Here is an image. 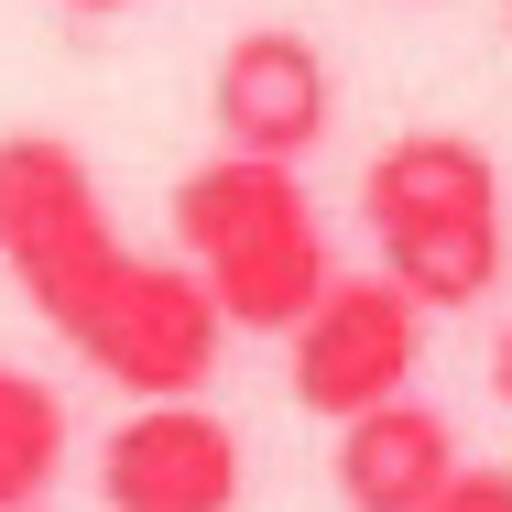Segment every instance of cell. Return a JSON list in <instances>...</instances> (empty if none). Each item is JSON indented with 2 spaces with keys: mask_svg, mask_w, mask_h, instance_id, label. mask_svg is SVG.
I'll use <instances>...</instances> for the list:
<instances>
[{
  "mask_svg": "<svg viewBox=\"0 0 512 512\" xmlns=\"http://www.w3.org/2000/svg\"><path fill=\"white\" fill-rule=\"evenodd\" d=\"M0 262L99 382L142 393V404L207 393L229 316L197 284V262H153L109 229V197L77 142L0 131Z\"/></svg>",
  "mask_w": 512,
  "mask_h": 512,
  "instance_id": "obj_1",
  "label": "cell"
},
{
  "mask_svg": "<svg viewBox=\"0 0 512 512\" xmlns=\"http://www.w3.org/2000/svg\"><path fill=\"white\" fill-rule=\"evenodd\" d=\"M175 251L197 262V284L218 295V316L229 327H262V338H284L316 306V284L338 273L306 186H295V164H273V153H218V164H197L175 186Z\"/></svg>",
  "mask_w": 512,
  "mask_h": 512,
  "instance_id": "obj_2",
  "label": "cell"
},
{
  "mask_svg": "<svg viewBox=\"0 0 512 512\" xmlns=\"http://www.w3.org/2000/svg\"><path fill=\"white\" fill-rule=\"evenodd\" d=\"M360 218L414 306H480L502 284V164L469 131H404L393 153H371Z\"/></svg>",
  "mask_w": 512,
  "mask_h": 512,
  "instance_id": "obj_3",
  "label": "cell"
},
{
  "mask_svg": "<svg viewBox=\"0 0 512 512\" xmlns=\"http://www.w3.org/2000/svg\"><path fill=\"white\" fill-rule=\"evenodd\" d=\"M295 338V404L306 414H360L382 393H404L414 360H425V306H414L393 273H327L316 306L284 327Z\"/></svg>",
  "mask_w": 512,
  "mask_h": 512,
  "instance_id": "obj_4",
  "label": "cell"
},
{
  "mask_svg": "<svg viewBox=\"0 0 512 512\" xmlns=\"http://www.w3.org/2000/svg\"><path fill=\"white\" fill-rule=\"evenodd\" d=\"M99 502L109 512H240V436L229 414L186 404H131L99 447Z\"/></svg>",
  "mask_w": 512,
  "mask_h": 512,
  "instance_id": "obj_5",
  "label": "cell"
},
{
  "mask_svg": "<svg viewBox=\"0 0 512 512\" xmlns=\"http://www.w3.org/2000/svg\"><path fill=\"white\" fill-rule=\"evenodd\" d=\"M207 109H218V142L229 153L306 164L316 142H327V120H338V77H327V55H316L306 33H240L218 55Z\"/></svg>",
  "mask_w": 512,
  "mask_h": 512,
  "instance_id": "obj_6",
  "label": "cell"
},
{
  "mask_svg": "<svg viewBox=\"0 0 512 512\" xmlns=\"http://www.w3.org/2000/svg\"><path fill=\"white\" fill-rule=\"evenodd\" d=\"M447 469H458V436L436 404L382 393V404L338 414V502L349 512H425Z\"/></svg>",
  "mask_w": 512,
  "mask_h": 512,
  "instance_id": "obj_7",
  "label": "cell"
},
{
  "mask_svg": "<svg viewBox=\"0 0 512 512\" xmlns=\"http://www.w3.org/2000/svg\"><path fill=\"white\" fill-rule=\"evenodd\" d=\"M66 436H77V425H66V393L0 360V512L55 491V469H66Z\"/></svg>",
  "mask_w": 512,
  "mask_h": 512,
  "instance_id": "obj_8",
  "label": "cell"
},
{
  "mask_svg": "<svg viewBox=\"0 0 512 512\" xmlns=\"http://www.w3.org/2000/svg\"><path fill=\"white\" fill-rule=\"evenodd\" d=\"M425 512H512V469H447Z\"/></svg>",
  "mask_w": 512,
  "mask_h": 512,
  "instance_id": "obj_9",
  "label": "cell"
},
{
  "mask_svg": "<svg viewBox=\"0 0 512 512\" xmlns=\"http://www.w3.org/2000/svg\"><path fill=\"white\" fill-rule=\"evenodd\" d=\"M491 393L512 404V327H502V349H491Z\"/></svg>",
  "mask_w": 512,
  "mask_h": 512,
  "instance_id": "obj_10",
  "label": "cell"
},
{
  "mask_svg": "<svg viewBox=\"0 0 512 512\" xmlns=\"http://www.w3.org/2000/svg\"><path fill=\"white\" fill-rule=\"evenodd\" d=\"M66 11H88V22H99V11H131V0H66Z\"/></svg>",
  "mask_w": 512,
  "mask_h": 512,
  "instance_id": "obj_11",
  "label": "cell"
},
{
  "mask_svg": "<svg viewBox=\"0 0 512 512\" xmlns=\"http://www.w3.org/2000/svg\"><path fill=\"white\" fill-rule=\"evenodd\" d=\"M11 512H44V502H11Z\"/></svg>",
  "mask_w": 512,
  "mask_h": 512,
  "instance_id": "obj_12",
  "label": "cell"
}]
</instances>
